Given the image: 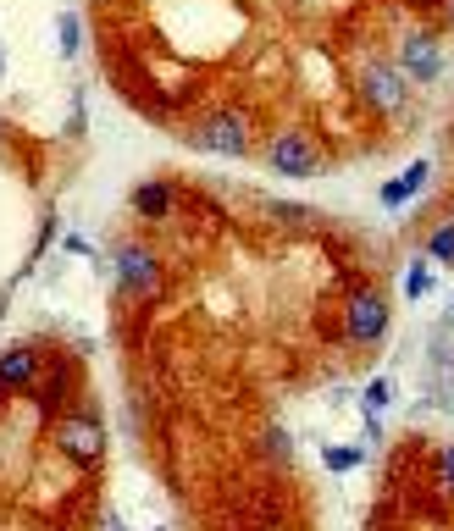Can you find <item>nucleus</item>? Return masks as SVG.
Instances as JSON below:
<instances>
[{
	"label": "nucleus",
	"mask_w": 454,
	"mask_h": 531,
	"mask_svg": "<svg viewBox=\"0 0 454 531\" xmlns=\"http://www.w3.org/2000/svg\"><path fill=\"white\" fill-rule=\"evenodd\" d=\"M0 399H6V388H0Z\"/></svg>",
	"instance_id": "5701e85b"
},
{
	"label": "nucleus",
	"mask_w": 454,
	"mask_h": 531,
	"mask_svg": "<svg viewBox=\"0 0 454 531\" xmlns=\"http://www.w3.org/2000/svg\"><path fill=\"white\" fill-rule=\"evenodd\" d=\"M443 12H449V28H454V0H443Z\"/></svg>",
	"instance_id": "aec40b11"
},
{
	"label": "nucleus",
	"mask_w": 454,
	"mask_h": 531,
	"mask_svg": "<svg viewBox=\"0 0 454 531\" xmlns=\"http://www.w3.org/2000/svg\"><path fill=\"white\" fill-rule=\"evenodd\" d=\"M449 321H454V310H449Z\"/></svg>",
	"instance_id": "b1692460"
},
{
	"label": "nucleus",
	"mask_w": 454,
	"mask_h": 531,
	"mask_svg": "<svg viewBox=\"0 0 454 531\" xmlns=\"http://www.w3.org/2000/svg\"><path fill=\"white\" fill-rule=\"evenodd\" d=\"M427 260H443V266H454V222H443V227H432L427 233V249H421Z\"/></svg>",
	"instance_id": "f8f14e48"
},
{
	"label": "nucleus",
	"mask_w": 454,
	"mask_h": 531,
	"mask_svg": "<svg viewBox=\"0 0 454 531\" xmlns=\"http://www.w3.org/2000/svg\"><path fill=\"white\" fill-rule=\"evenodd\" d=\"M56 34H61V56H78V50H84V23H78V12H61Z\"/></svg>",
	"instance_id": "2eb2a0df"
},
{
	"label": "nucleus",
	"mask_w": 454,
	"mask_h": 531,
	"mask_svg": "<svg viewBox=\"0 0 454 531\" xmlns=\"http://www.w3.org/2000/svg\"><path fill=\"white\" fill-rule=\"evenodd\" d=\"M399 72H405L410 83H438L443 67H449V56H443V39L438 34H405L399 39Z\"/></svg>",
	"instance_id": "39448f33"
},
{
	"label": "nucleus",
	"mask_w": 454,
	"mask_h": 531,
	"mask_svg": "<svg viewBox=\"0 0 454 531\" xmlns=\"http://www.w3.org/2000/svg\"><path fill=\"white\" fill-rule=\"evenodd\" d=\"M360 100L377 106V111H399L410 100V78L394 61H366V67H360Z\"/></svg>",
	"instance_id": "423d86ee"
},
{
	"label": "nucleus",
	"mask_w": 454,
	"mask_h": 531,
	"mask_svg": "<svg viewBox=\"0 0 454 531\" xmlns=\"http://www.w3.org/2000/svg\"><path fill=\"white\" fill-rule=\"evenodd\" d=\"M266 166L277 177H316L322 172V150H316V139L305 128H283L266 144Z\"/></svg>",
	"instance_id": "f03ea898"
},
{
	"label": "nucleus",
	"mask_w": 454,
	"mask_h": 531,
	"mask_svg": "<svg viewBox=\"0 0 454 531\" xmlns=\"http://www.w3.org/2000/svg\"><path fill=\"white\" fill-rule=\"evenodd\" d=\"M106 531H122V526H117V520H111V526H106Z\"/></svg>",
	"instance_id": "412c9836"
},
{
	"label": "nucleus",
	"mask_w": 454,
	"mask_h": 531,
	"mask_svg": "<svg viewBox=\"0 0 454 531\" xmlns=\"http://www.w3.org/2000/svg\"><path fill=\"white\" fill-rule=\"evenodd\" d=\"M266 449H272V460H288V437L283 432H266Z\"/></svg>",
	"instance_id": "a211bd4d"
},
{
	"label": "nucleus",
	"mask_w": 454,
	"mask_h": 531,
	"mask_svg": "<svg viewBox=\"0 0 454 531\" xmlns=\"http://www.w3.org/2000/svg\"><path fill=\"white\" fill-rule=\"evenodd\" d=\"M266 216H283L288 227H299V222H311V211H294V205H266Z\"/></svg>",
	"instance_id": "f3484780"
},
{
	"label": "nucleus",
	"mask_w": 454,
	"mask_h": 531,
	"mask_svg": "<svg viewBox=\"0 0 454 531\" xmlns=\"http://www.w3.org/2000/svg\"><path fill=\"white\" fill-rule=\"evenodd\" d=\"M0 78H6V61H0Z\"/></svg>",
	"instance_id": "4be33fe9"
},
{
	"label": "nucleus",
	"mask_w": 454,
	"mask_h": 531,
	"mask_svg": "<svg viewBox=\"0 0 454 531\" xmlns=\"http://www.w3.org/2000/svg\"><path fill=\"white\" fill-rule=\"evenodd\" d=\"M388 299L377 294V288H355L349 294V305H344V332H349V343H383V332H388Z\"/></svg>",
	"instance_id": "7ed1b4c3"
},
{
	"label": "nucleus",
	"mask_w": 454,
	"mask_h": 531,
	"mask_svg": "<svg viewBox=\"0 0 454 531\" xmlns=\"http://www.w3.org/2000/svg\"><path fill=\"white\" fill-rule=\"evenodd\" d=\"M172 183H144V189H133V211L144 216V222H167L172 216Z\"/></svg>",
	"instance_id": "9d476101"
},
{
	"label": "nucleus",
	"mask_w": 454,
	"mask_h": 531,
	"mask_svg": "<svg viewBox=\"0 0 454 531\" xmlns=\"http://www.w3.org/2000/svg\"><path fill=\"white\" fill-rule=\"evenodd\" d=\"M322 465L344 476V471H355V465H366V449H360V443H327V449H322Z\"/></svg>",
	"instance_id": "9b49d317"
},
{
	"label": "nucleus",
	"mask_w": 454,
	"mask_h": 531,
	"mask_svg": "<svg viewBox=\"0 0 454 531\" xmlns=\"http://www.w3.org/2000/svg\"><path fill=\"white\" fill-rule=\"evenodd\" d=\"M432 183V161H416V166H405V177H394V183H383V205L388 211H399V205H410L421 189Z\"/></svg>",
	"instance_id": "6e6552de"
},
{
	"label": "nucleus",
	"mask_w": 454,
	"mask_h": 531,
	"mask_svg": "<svg viewBox=\"0 0 454 531\" xmlns=\"http://www.w3.org/2000/svg\"><path fill=\"white\" fill-rule=\"evenodd\" d=\"M67 255H89V260H95V249H89V238H78V233H67Z\"/></svg>",
	"instance_id": "6ab92c4d"
},
{
	"label": "nucleus",
	"mask_w": 454,
	"mask_h": 531,
	"mask_svg": "<svg viewBox=\"0 0 454 531\" xmlns=\"http://www.w3.org/2000/svg\"><path fill=\"white\" fill-rule=\"evenodd\" d=\"M388 404H394V382H388V377H377V382H371L366 393H360V410H366L371 421H377V415H383Z\"/></svg>",
	"instance_id": "ddd939ff"
},
{
	"label": "nucleus",
	"mask_w": 454,
	"mask_h": 531,
	"mask_svg": "<svg viewBox=\"0 0 454 531\" xmlns=\"http://www.w3.org/2000/svg\"><path fill=\"white\" fill-rule=\"evenodd\" d=\"M194 144H200V150H211V155H227V161H233V155L250 150V117H244V111H216V117L205 122L200 133H194Z\"/></svg>",
	"instance_id": "0eeeda50"
},
{
	"label": "nucleus",
	"mask_w": 454,
	"mask_h": 531,
	"mask_svg": "<svg viewBox=\"0 0 454 531\" xmlns=\"http://www.w3.org/2000/svg\"><path fill=\"white\" fill-rule=\"evenodd\" d=\"M111 272H117V283L128 299H156L161 294V266L144 244H122L117 255H111Z\"/></svg>",
	"instance_id": "20e7f679"
},
{
	"label": "nucleus",
	"mask_w": 454,
	"mask_h": 531,
	"mask_svg": "<svg viewBox=\"0 0 454 531\" xmlns=\"http://www.w3.org/2000/svg\"><path fill=\"white\" fill-rule=\"evenodd\" d=\"M438 487L454 498V443H443V449H438Z\"/></svg>",
	"instance_id": "dca6fc26"
},
{
	"label": "nucleus",
	"mask_w": 454,
	"mask_h": 531,
	"mask_svg": "<svg viewBox=\"0 0 454 531\" xmlns=\"http://www.w3.org/2000/svg\"><path fill=\"white\" fill-rule=\"evenodd\" d=\"M61 454H67L72 465H100L106 460V426L95 421L89 410H72L56 421V437H50Z\"/></svg>",
	"instance_id": "f257e3e1"
},
{
	"label": "nucleus",
	"mask_w": 454,
	"mask_h": 531,
	"mask_svg": "<svg viewBox=\"0 0 454 531\" xmlns=\"http://www.w3.org/2000/svg\"><path fill=\"white\" fill-rule=\"evenodd\" d=\"M427 288H432V260L416 255L410 260V272H405V299H427Z\"/></svg>",
	"instance_id": "4468645a"
},
{
	"label": "nucleus",
	"mask_w": 454,
	"mask_h": 531,
	"mask_svg": "<svg viewBox=\"0 0 454 531\" xmlns=\"http://www.w3.org/2000/svg\"><path fill=\"white\" fill-rule=\"evenodd\" d=\"M34 382H39V354L34 349L0 354V388H34Z\"/></svg>",
	"instance_id": "1a4fd4ad"
}]
</instances>
